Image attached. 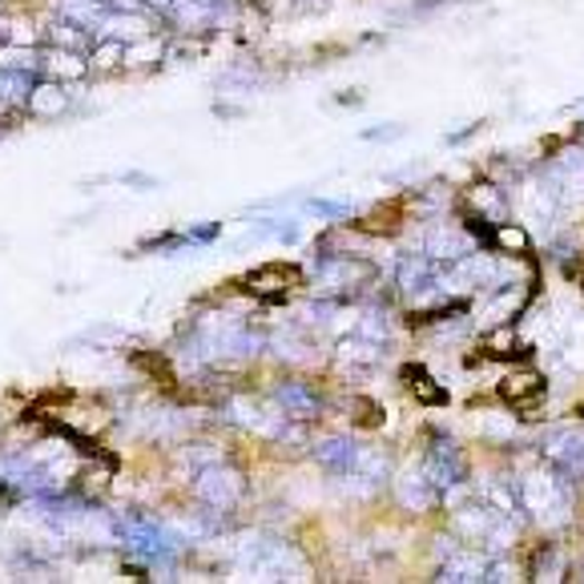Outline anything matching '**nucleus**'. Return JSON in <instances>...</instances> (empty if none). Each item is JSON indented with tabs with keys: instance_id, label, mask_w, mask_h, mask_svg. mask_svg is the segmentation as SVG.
<instances>
[{
	"instance_id": "f257e3e1",
	"label": "nucleus",
	"mask_w": 584,
	"mask_h": 584,
	"mask_svg": "<svg viewBox=\"0 0 584 584\" xmlns=\"http://www.w3.org/2000/svg\"><path fill=\"white\" fill-rule=\"evenodd\" d=\"M65 106H69V93H65L57 81H49V86H41V89H32V97H29L32 117H57V113H65Z\"/></svg>"
},
{
	"instance_id": "f03ea898",
	"label": "nucleus",
	"mask_w": 584,
	"mask_h": 584,
	"mask_svg": "<svg viewBox=\"0 0 584 584\" xmlns=\"http://www.w3.org/2000/svg\"><path fill=\"white\" fill-rule=\"evenodd\" d=\"M117 9H138V0H117Z\"/></svg>"
}]
</instances>
